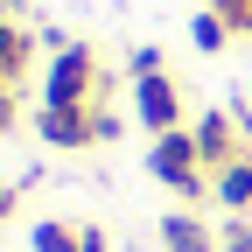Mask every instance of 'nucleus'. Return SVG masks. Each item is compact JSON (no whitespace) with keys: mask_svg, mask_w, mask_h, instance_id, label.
<instances>
[{"mask_svg":"<svg viewBox=\"0 0 252 252\" xmlns=\"http://www.w3.org/2000/svg\"><path fill=\"white\" fill-rule=\"evenodd\" d=\"M84 77H91V56H84V49H63L56 70H49V112H77Z\"/></svg>","mask_w":252,"mask_h":252,"instance_id":"obj_1","label":"nucleus"},{"mask_svg":"<svg viewBox=\"0 0 252 252\" xmlns=\"http://www.w3.org/2000/svg\"><path fill=\"white\" fill-rule=\"evenodd\" d=\"M189 161H196V140H189V133H161V140H154V175H161V182L196 189V168H189Z\"/></svg>","mask_w":252,"mask_h":252,"instance_id":"obj_2","label":"nucleus"},{"mask_svg":"<svg viewBox=\"0 0 252 252\" xmlns=\"http://www.w3.org/2000/svg\"><path fill=\"white\" fill-rule=\"evenodd\" d=\"M140 119L161 126V133H175V91H168L161 77H140Z\"/></svg>","mask_w":252,"mask_h":252,"instance_id":"obj_3","label":"nucleus"},{"mask_svg":"<svg viewBox=\"0 0 252 252\" xmlns=\"http://www.w3.org/2000/svg\"><path fill=\"white\" fill-rule=\"evenodd\" d=\"M42 133H49L56 147H77V140H91V126H84L77 112H42Z\"/></svg>","mask_w":252,"mask_h":252,"instance_id":"obj_4","label":"nucleus"},{"mask_svg":"<svg viewBox=\"0 0 252 252\" xmlns=\"http://www.w3.org/2000/svg\"><path fill=\"white\" fill-rule=\"evenodd\" d=\"M28 245H35V252H84V238H70L63 224H35V231H28Z\"/></svg>","mask_w":252,"mask_h":252,"instance_id":"obj_5","label":"nucleus"},{"mask_svg":"<svg viewBox=\"0 0 252 252\" xmlns=\"http://www.w3.org/2000/svg\"><path fill=\"white\" fill-rule=\"evenodd\" d=\"M217 189H224V203H252V168H245V161H231L224 175H217Z\"/></svg>","mask_w":252,"mask_h":252,"instance_id":"obj_6","label":"nucleus"},{"mask_svg":"<svg viewBox=\"0 0 252 252\" xmlns=\"http://www.w3.org/2000/svg\"><path fill=\"white\" fill-rule=\"evenodd\" d=\"M161 238H168L175 252H210V238H203L196 224H182V217H168V231H161Z\"/></svg>","mask_w":252,"mask_h":252,"instance_id":"obj_7","label":"nucleus"},{"mask_svg":"<svg viewBox=\"0 0 252 252\" xmlns=\"http://www.w3.org/2000/svg\"><path fill=\"white\" fill-rule=\"evenodd\" d=\"M189 35H196V49H224V21H217V14H196Z\"/></svg>","mask_w":252,"mask_h":252,"instance_id":"obj_8","label":"nucleus"},{"mask_svg":"<svg viewBox=\"0 0 252 252\" xmlns=\"http://www.w3.org/2000/svg\"><path fill=\"white\" fill-rule=\"evenodd\" d=\"M196 147H210V154H224V119H203V133H196Z\"/></svg>","mask_w":252,"mask_h":252,"instance_id":"obj_9","label":"nucleus"},{"mask_svg":"<svg viewBox=\"0 0 252 252\" xmlns=\"http://www.w3.org/2000/svg\"><path fill=\"white\" fill-rule=\"evenodd\" d=\"M224 252H252V231H238V224H231V238H224Z\"/></svg>","mask_w":252,"mask_h":252,"instance_id":"obj_10","label":"nucleus"},{"mask_svg":"<svg viewBox=\"0 0 252 252\" xmlns=\"http://www.w3.org/2000/svg\"><path fill=\"white\" fill-rule=\"evenodd\" d=\"M0 119H7V98H0Z\"/></svg>","mask_w":252,"mask_h":252,"instance_id":"obj_11","label":"nucleus"}]
</instances>
